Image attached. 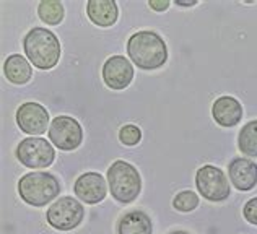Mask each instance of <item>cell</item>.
<instances>
[{"mask_svg": "<svg viewBox=\"0 0 257 234\" xmlns=\"http://www.w3.org/2000/svg\"><path fill=\"white\" fill-rule=\"evenodd\" d=\"M195 4H197L195 0H194V2H176V5H179V7H192Z\"/></svg>", "mask_w": 257, "mask_h": 234, "instance_id": "cell-23", "label": "cell"}, {"mask_svg": "<svg viewBox=\"0 0 257 234\" xmlns=\"http://www.w3.org/2000/svg\"><path fill=\"white\" fill-rule=\"evenodd\" d=\"M153 224L147 213L140 210L127 211L117 223V234H152Z\"/></svg>", "mask_w": 257, "mask_h": 234, "instance_id": "cell-15", "label": "cell"}, {"mask_svg": "<svg viewBox=\"0 0 257 234\" xmlns=\"http://www.w3.org/2000/svg\"><path fill=\"white\" fill-rule=\"evenodd\" d=\"M17 158L26 168L31 169H41L51 166L56 153L51 143H47V140L44 138H25L22 140V143H18L17 146Z\"/></svg>", "mask_w": 257, "mask_h": 234, "instance_id": "cell-7", "label": "cell"}, {"mask_svg": "<svg viewBox=\"0 0 257 234\" xmlns=\"http://www.w3.org/2000/svg\"><path fill=\"white\" fill-rule=\"evenodd\" d=\"M212 116L221 127H234L242 119V106L231 96H221L213 103Z\"/></svg>", "mask_w": 257, "mask_h": 234, "instance_id": "cell-13", "label": "cell"}, {"mask_svg": "<svg viewBox=\"0 0 257 234\" xmlns=\"http://www.w3.org/2000/svg\"><path fill=\"white\" fill-rule=\"evenodd\" d=\"M86 13L88 18L91 20L94 25L103 26H112L117 22V5L114 0H90L86 4Z\"/></svg>", "mask_w": 257, "mask_h": 234, "instance_id": "cell-14", "label": "cell"}, {"mask_svg": "<svg viewBox=\"0 0 257 234\" xmlns=\"http://www.w3.org/2000/svg\"><path fill=\"white\" fill-rule=\"evenodd\" d=\"M85 208L73 197H60L47 208L46 218L52 228L59 231H70L83 221Z\"/></svg>", "mask_w": 257, "mask_h": 234, "instance_id": "cell-5", "label": "cell"}, {"mask_svg": "<svg viewBox=\"0 0 257 234\" xmlns=\"http://www.w3.org/2000/svg\"><path fill=\"white\" fill-rule=\"evenodd\" d=\"M242 213H244L246 221H249L251 224H257V197L249 200L244 205V211Z\"/></svg>", "mask_w": 257, "mask_h": 234, "instance_id": "cell-21", "label": "cell"}, {"mask_svg": "<svg viewBox=\"0 0 257 234\" xmlns=\"http://www.w3.org/2000/svg\"><path fill=\"white\" fill-rule=\"evenodd\" d=\"M229 180L238 190H251L257 184V164L246 158H234L229 163Z\"/></svg>", "mask_w": 257, "mask_h": 234, "instance_id": "cell-12", "label": "cell"}, {"mask_svg": "<svg viewBox=\"0 0 257 234\" xmlns=\"http://www.w3.org/2000/svg\"><path fill=\"white\" fill-rule=\"evenodd\" d=\"M170 234H189V232H186V231H173Z\"/></svg>", "mask_w": 257, "mask_h": 234, "instance_id": "cell-24", "label": "cell"}, {"mask_svg": "<svg viewBox=\"0 0 257 234\" xmlns=\"http://www.w3.org/2000/svg\"><path fill=\"white\" fill-rule=\"evenodd\" d=\"M25 52L30 62L39 70L56 67L60 59V43L52 31L46 28H33L25 36Z\"/></svg>", "mask_w": 257, "mask_h": 234, "instance_id": "cell-2", "label": "cell"}, {"mask_svg": "<svg viewBox=\"0 0 257 234\" xmlns=\"http://www.w3.org/2000/svg\"><path fill=\"white\" fill-rule=\"evenodd\" d=\"M238 146L246 156H255L257 158V120L247 122L238 137Z\"/></svg>", "mask_w": 257, "mask_h": 234, "instance_id": "cell-17", "label": "cell"}, {"mask_svg": "<svg viewBox=\"0 0 257 234\" xmlns=\"http://www.w3.org/2000/svg\"><path fill=\"white\" fill-rule=\"evenodd\" d=\"M148 5H150V9L157 12H165L168 7H170V2H168V0H150Z\"/></svg>", "mask_w": 257, "mask_h": 234, "instance_id": "cell-22", "label": "cell"}, {"mask_svg": "<svg viewBox=\"0 0 257 234\" xmlns=\"http://www.w3.org/2000/svg\"><path fill=\"white\" fill-rule=\"evenodd\" d=\"M127 54L144 70H155L166 64L168 48L165 39L153 31H139L127 43Z\"/></svg>", "mask_w": 257, "mask_h": 234, "instance_id": "cell-1", "label": "cell"}, {"mask_svg": "<svg viewBox=\"0 0 257 234\" xmlns=\"http://www.w3.org/2000/svg\"><path fill=\"white\" fill-rule=\"evenodd\" d=\"M195 185H197L200 195H204V198L210 200V202H221L231 195V189H229L225 172L210 164L202 166L197 171Z\"/></svg>", "mask_w": 257, "mask_h": 234, "instance_id": "cell-6", "label": "cell"}, {"mask_svg": "<svg viewBox=\"0 0 257 234\" xmlns=\"http://www.w3.org/2000/svg\"><path fill=\"white\" fill-rule=\"evenodd\" d=\"M197 205H199V197L192 190L179 192L173 200V206L178 211H186V213L192 211L197 208Z\"/></svg>", "mask_w": 257, "mask_h": 234, "instance_id": "cell-19", "label": "cell"}, {"mask_svg": "<svg viewBox=\"0 0 257 234\" xmlns=\"http://www.w3.org/2000/svg\"><path fill=\"white\" fill-rule=\"evenodd\" d=\"M4 72H5V77L9 78V82L15 85L28 83L33 75V69L28 64V60L20 54H13L5 60Z\"/></svg>", "mask_w": 257, "mask_h": 234, "instance_id": "cell-16", "label": "cell"}, {"mask_svg": "<svg viewBox=\"0 0 257 234\" xmlns=\"http://www.w3.org/2000/svg\"><path fill=\"white\" fill-rule=\"evenodd\" d=\"M39 18L47 25H59L64 20V5L59 0H43L38 7Z\"/></svg>", "mask_w": 257, "mask_h": 234, "instance_id": "cell-18", "label": "cell"}, {"mask_svg": "<svg viewBox=\"0 0 257 234\" xmlns=\"http://www.w3.org/2000/svg\"><path fill=\"white\" fill-rule=\"evenodd\" d=\"M107 184L111 195L120 203H131L142 190L139 171L125 161H114L107 169Z\"/></svg>", "mask_w": 257, "mask_h": 234, "instance_id": "cell-4", "label": "cell"}, {"mask_svg": "<svg viewBox=\"0 0 257 234\" xmlns=\"http://www.w3.org/2000/svg\"><path fill=\"white\" fill-rule=\"evenodd\" d=\"M17 124L22 132L30 135H43L47 132L49 112L38 103H25L17 111Z\"/></svg>", "mask_w": 257, "mask_h": 234, "instance_id": "cell-9", "label": "cell"}, {"mask_svg": "<svg viewBox=\"0 0 257 234\" xmlns=\"http://www.w3.org/2000/svg\"><path fill=\"white\" fill-rule=\"evenodd\" d=\"M49 140L59 150L64 151L75 150L83 140L82 125L73 117L59 116L52 120V124L49 127Z\"/></svg>", "mask_w": 257, "mask_h": 234, "instance_id": "cell-8", "label": "cell"}, {"mask_svg": "<svg viewBox=\"0 0 257 234\" xmlns=\"http://www.w3.org/2000/svg\"><path fill=\"white\" fill-rule=\"evenodd\" d=\"M18 193L28 205L44 206L60 193V184L49 172H28L18 180Z\"/></svg>", "mask_w": 257, "mask_h": 234, "instance_id": "cell-3", "label": "cell"}, {"mask_svg": "<svg viewBox=\"0 0 257 234\" xmlns=\"http://www.w3.org/2000/svg\"><path fill=\"white\" fill-rule=\"evenodd\" d=\"M140 138H142V132H140L139 127L131 125V124L120 127V130H119L120 143H124L127 146H134V145H137L140 142Z\"/></svg>", "mask_w": 257, "mask_h": 234, "instance_id": "cell-20", "label": "cell"}, {"mask_svg": "<svg viewBox=\"0 0 257 234\" xmlns=\"http://www.w3.org/2000/svg\"><path fill=\"white\" fill-rule=\"evenodd\" d=\"M134 78V67L122 56H112L103 65V80L107 88L125 90Z\"/></svg>", "mask_w": 257, "mask_h": 234, "instance_id": "cell-10", "label": "cell"}, {"mask_svg": "<svg viewBox=\"0 0 257 234\" xmlns=\"http://www.w3.org/2000/svg\"><path fill=\"white\" fill-rule=\"evenodd\" d=\"M75 195L88 205L99 203L101 200H104L107 193L106 182L101 174L98 172H86V174L80 176L77 179L75 185H73Z\"/></svg>", "mask_w": 257, "mask_h": 234, "instance_id": "cell-11", "label": "cell"}]
</instances>
